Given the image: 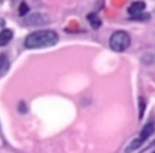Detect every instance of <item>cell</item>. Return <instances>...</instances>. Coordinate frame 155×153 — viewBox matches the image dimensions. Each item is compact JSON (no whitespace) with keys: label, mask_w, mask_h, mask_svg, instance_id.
I'll return each instance as SVG.
<instances>
[{"label":"cell","mask_w":155,"mask_h":153,"mask_svg":"<svg viewBox=\"0 0 155 153\" xmlns=\"http://www.w3.org/2000/svg\"><path fill=\"white\" fill-rule=\"evenodd\" d=\"M58 33L52 30H38L30 33L25 40V47L28 49H41L57 45Z\"/></svg>","instance_id":"cell-1"},{"label":"cell","mask_w":155,"mask_h":153,"mask_svg":"<svg viewBox=\"0 0 155 153\" xmlns=\"http://www.w3.org/2000/svg\"><path fill=\"white\" fill-rule=\"evenodd\" d=\"M131 45V38L129 33L125 31H116L110 38V47L116 52H121L126 50Z\"/></svg>","instance_id":"cell-2"},{"label":"cell","mask_w":155,"mask_h":153,"mask_svg":"<svg viewBox=\"0 0 155 153\" xmlns=\"http://www.w3.org/2000/svg\"><path fill=\"white\" fill-rule=\"evenodd\" d=\"M48 21L49 20L47 19L45 15L36 12L28 17L25 22H26V25H28V26H42V25H45Z\"/></svg>","instance_id":"cell-3"},{"label":"cell","mask_w":155,"mask_h":153,"mask_svg":"<svg viewBox=\"0 0 155 153\" xmlns=\"http://www.w3.org/2000/svg\"><path fill=\"white\" fill-rule=\"evenodd\" d=\"M145 2L143 1H135V2L131 3V6L127 8V12H129L130 16H137L140 13H143V10L145 9Z\"/></svg>","instance_id":"cell-4"},{"label":"cell","mask_w":155,"mask_h":153,"mask_svg":"<svg viewBox=\"0 0 155 153\" xmlns=\"http://www.w3.org/2000/svg\"><path fill=\"white\" fill-rule=\"evenodd\" d=\"M13 37V32L10 29H3L0 32V47H5L7 43L11 41Z\"/></svg>","instance_id":"cell-5"},{"label":"cell","mask_w":155,"mask_h":153,"mask_svg":"<svg viewBox=\"0 0 155 153\" xmlns=\"http://www.w3.org/2000/svg\"><path fill=\"white\" fill-rule=\"evenodd\" d=\"M10 68V62L9 59L5 53H1L0 55V77L5 75L8 72Z\"/></svg>","instance_id":"cell-6"},{"label":"cell","mask_w":155,"mask_h":153,"mask_svg":"<svg viewBox=\"0 0 155 153\" xmlns=\"http://www.w3.org/2000/svg\"><path fill=\"white\" fill-rule=\"evenodd\" d=\"M87 20H89V22H90L91 27L93 28V29H99L102 25V21H101L100 17L97 16V13H90V15H87Z\"/></svg>","instance_id":"cell-7"},{"label":"cell","mask_w":155,"mask_h":153,"mask_svg":"<svg viewBox=\"0 0 155 153\" xmlns=\"http://www.w3.org/2000/svg\"><path fill=\"white\" fill-rule=\"evenodd\" d=\"M155 132V125L153 123L146 124L145 127L143 128L142 131H141V139L142 140H145L147 138H150L153 133Z\"/></svg>","instance_id":"cell-8"},{"label":"cell","mask_w":155,"mask_h":153,"mask_svg":"<svg viewBox=\"0 0 155 153\" xmlns=\"http://www.w3.org/2000/svg\"><path fill=\"white\" fill-rule=\"evenodd\" d=\"M142 142H143L142 139H135V140H133L132 142L129 144V147L125 149V153H131L132 151L139 149V148L142 145Z\"/></svg>","instance_id":"cell-9"},{"label":"cell","mask_w":155,"mask_h":153,"mask_svg":"<svg viewBox=\"0 0 155 153\" xmlns=\"http://www.w3.org/2000/svg\"><path fill=\"white\" fill-rule=\"evenodd\" d=\"M151 17H150L149 13H140L137 16L132 17L131 19L132 20H137V21H144V20H149Z\"/></svg>","instance_id":"cell-10"},{"label":"cell","mask_w":155,"mask_h":153,"mask_svg":"<svg viewBox=\"0 0 155 153\" xmlns=\"http://www.w3.org/2000/svg\"><path fill=\"white\" fill-rule=\"evenodd\" d=\"M29 11V7L26 2H21L19 6V16H25Z\"/></svg>","instance_id":"cell-11"},{"label":"cell","mask_w":155,"mask_h":153,"mask_svg":"<svg viewBox=\"0 0 155 153\" xmlns=\"http://www.w3.org/2000/svg\"><path fill=\"white\" fill-rule=\"evenodd\" d=\"M145 101H144V99L143 98H140L139 100V108H140V119H142L143 118V113H144V111H145Z\"/></svg>","instance_id":"cell-12"},{"label":"cell","mask_w":155,"mask_h":153,"mask_svg":"<svg viewBox=\"0 0 155 153\" xmlns=\"http://www.w3.org/2000/svg\"><path fill=\"white\" fill-rule=\"evenodd\" d=\"M153 153H155V151H154V152H153Z\"/></svg>","instance_id":"cell-13"}]
</instances>
